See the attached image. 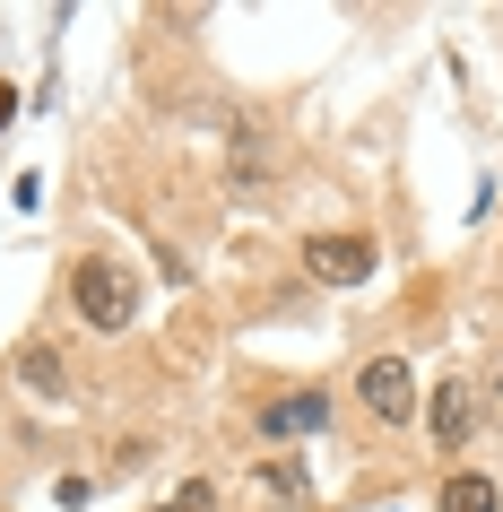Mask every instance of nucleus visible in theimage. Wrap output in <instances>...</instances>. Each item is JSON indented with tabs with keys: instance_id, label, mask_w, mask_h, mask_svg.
I'll use <instances>...</instances> for the list:
<instances>
[{
	"instance_id": "f257e3e1",
	"label": "nucleus",
	"mask_w": 503,
	"mask_h": 512,
	"mask_svg": "<svg viewBox=\"0 0 503 512\" xmlns=\"http://www.w3.org/2000/svg\"><path fill=\"white\" fill-rule=\"evenodd\" d=\"M70 304H79V322L87 330H131V313H139V278L113 261V252H87L79 270H70Z\"/></svg>"
},
{
	"instance_id": "f03ea898",
	"label": "nucleus",
	"mask_w": 503,
	"mask_h": 512,
	"mask_svg": "<svg viewBox=\"0 0 503 512\" xmlns=\"http://www.w3.org/2000/svg\"><path fill=\"white\" fill-rule=\"evenodd\" d=\"M373 261H382V252H373L365 235H313L304 243V270H313L321 287H365Z\"/></svg>"
},
{
	"instance_id": "7ed1b4c3",
	"label": "nucleus",
	"mask_w": 503,
	"mask_h": 512,
	"mask_svg": "<svg viewBox=\"0 0 503 512\" xmlns=\"http://www.w3.org/2000/svg\"><path fill=\"white\" fill-rule=\"evenodd\" d=\"M356 391H365V408L382 426H408V417H417V374H408L399 356H373L365 374H356Z\"/></svg>"
},
{
	"instance_id": "20e7f679",
	"label": "nucleus",
	"mask_w": 503,
	"mask_h": 512,
	"mask_svg": "<svg viewBox=\"0 0 503 512\" xmlns=\"http://www.w3.org/2000/svg\"><path fill=\"white\" fill-rule=\"evenodd\" d=\"M425 426H434V452H469V434H477V391H469V382H434Z\"/></svg>"
},
{
	"instance_id": "39448f33",
	"label": "nucleus",
	"mask_w": 503,
	"mask_h": 512,
	"mask_svg": "<svg viewBox=\"0 0 503 512\" xmlns=\"http://www.w3.org/2000/svg\"><path fill=\"white\" fill-rule=\"evenodd\" d=\"M252 495H261V504H278V512H304L313 504V478H304V469H295V460H252Z\"/></svg>"
},
{
	"instance_id": "423d86ee",
	"label": "nucleus",
	"mask_w": 503,
	"mask_h": 512,
	"mask_svg": "<svg viewBox=\"0 0 503 512\" xmlns=\"http://www.w3.org/2000/svg\"><path fill=\"white\" fill-rule=\"evenodd\" d=\"M434 512H503V486L486 478V469H451V478L434 486Z\"/></svg>"
},
{
	"instance_id": "0eeeda50",
	"label": "nucleus",
	"mask_w": 503,
	"mask_h": 512,
	"mask_svg": "<svg viewBox=\"0 0 503 512\" xmlns=\"http://www.w3.org/2000/svg\"><path fill=\"white\" fill-rule=\"evenodd\" d=\"M321 417H330V400H321V391H295V400H269L261 408V434H269V443H287V434H313Z\"/></svg>"
},
{
	"instance_id": "6e6552de",
	"label": "nucleus",
	"mask_w": 503,
	"mask_h": 512,
	"mask_svg": "<svg viewBox=\"0 0 503 512\" xmlns=\"http://www.w3.org/2000/svg\"><path fill=\"white\" fill-rule=\"evenodd\" d=\"M18 382H27V391H44V400H61V391H70V365H61L53 339H27V348H18Z\"/></svg>"
},
{
	"instance_id": "1a4fd4ad",
	"label": "nucleus",
	"mask_w": 503,
	"mask_h": 512,
	"mask_svg": "<svg viewBox=\"0 0 503 512\" xmlns=\"http://www.w3.org/2000/svg\"><path fill=\"white\" fill-rule=\"evenodd\" d=\"M157 512H217V486H209V478H183V486H174V495H165Z\"/></svg>"
},
{
	"instance_id": "9d476101",
	"label": "nucleus",
	"mask_w": 503,
	"mask_h": 512,
	"mask_svg": "<svg viewBox=\"0 0 503 512\" xmlns=\"http://www.w3.org/2000/svg\"><path fill=\"white\" fill-rule=\"evenodd\" d=\"M486 417H495V426H503V356H495V365H486Z\"/></svg>"
},
{
	"instance_id": "9b49d317",
	"label": "nucleus",
	"mask_w": 503,
	"mask_h": 512,
	"mask_svg": "<svg viewBox=\"0 0 503 512\" xmlns=\"http://www.w3.org/2000/svg\"><path fill=\"white\" fill-rule=\"evenodd\" d=\"M0 122H9V87H0Z\"/></svg>"
}]
</instances>
